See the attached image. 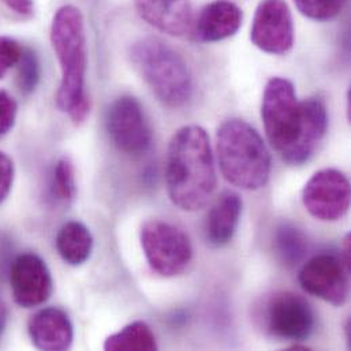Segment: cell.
I'll return each mask as SVG.
<instances>
[{"mask_svg":"<svg viewBox=\"0 0 351 351\" xmlns=\"http://www.w3.org/2000/svg\"><path fill=\"white\" fill-rule=\"evenodd\" d=\"M140 241L151 269L163 278L183 274L191 263V242L171 223L158 219L145 221L140 231Z\"/></svg>","mask_w":351,"mask_h":351,"instance_id":"cell-6","label":"cell"},{"mask_svg":"<svg viewBox=\"0 0 351 351\" xmlns=\"http://www.w3.org/2000/svg\"><path fill=\"white\" fill-rule=\"evenodd\" d=\"M133 67L167 107L179 108L193 96V75L186 60L158 37H143L129 48Z\"/></svg>","mask_w":351,"mask_h":351,"instance_id":"cell-5","label":"cell"},{"mask_svg":"<svg viewBox=\"0 0 351 351\" xmlns=\"http://www.w3.org/2000/svg\"><path fill=\"white\" fill-rule=\"evenodd\" d=\"M15 178L14 163L10 156L0 152V204L8 197Z\"/></svg>","mask_w":351,"mask_h":351,"instance_id":"cell-25","label":"cell"},{"mask_svg":"<svg viewBox=\"0 0 351 351\" xmlns=\"http://www.w3.org/2000/svg\"><path fill=\"white\" fill-rule=\"evenodd\" d=\"M301 14L315 21H330L341 14L348 0H294Z\"/></svg>","mask_w":351,"mask_h":351,"instance_id":"cell-22","label":"cell"},{"mask_svg":"<svg viewBox=\"0 0 351 351\" xmlns=\"http://www.w3.org/2000/svg\"><path fill=\"white\" fill-rule=\"evenodd\" d=\"M27 332L38 350H67L74 341L73 323L59 308H45L34 313L27 323Z\"/></svg>","mask_w":351,"mask_h":351,"instance_id":"cell-14","label":"cell"},{"mask_svg":"<svg viewBox=\"0 0 351 351\" xmlns=\"http://www.w3.org/2000/svg\"><path fill=\"white\" fill-rule=\"evenodd\" d=\"M10 286L16 305L30 309L49 300L53 280L48 265L40 256L22 253L11 263Z\"/></svg>","mask_w":351,"mask_h":351,"instance_id":"cell-12","label":"cell"},{"mask_svg":"<svg viewBox=\"0 0 351 351\" xmlns=\"http://www.w3.org/2000/svg\"><path fill=\"white\" fill-rule=\"evenodd\" d=\"M264 324L274 337L300 342L313 334L316 317L305 298L290 291H280L267 301Z\"/></svg>","mask_w":351,"mask_h":351,"instance_id":"cell-8","label":"cell"},{"mask_svg":"<svg viewBox=\"0 0 351 351\" xmlns=\"http://www.w3.org/2000/svg\"><path fill=\"white\" fill-rule=\"evenodd\" d=\"M252 43L263 52L286 55L294 45V23L285 0H263L253 18Z\"/></svg>","mask_w":351,"mask_h":351,"instance_id":"cell-11","label":"cell"},{"mask_svg":"<svg viewBox=\"0 0 351 351\" xmlns=\"http://www.w3.org/2000/svg\"><path fill=\"white\" fill-rule=\"evenodd\" d=\"M242 10L230 0L206 4L191 23L190 34L198 43H217L234 36L242 25Z\"/></svg>","mask_w":351,"mask_h":351,"instance_id":"cell-13","label":"cell"},{"mask_svg":"<svg viewBox=\"0 0 351 351\" xmlns=\"http://www.w3.org/2000/svg\"><path fill=\"white\" fill-rule=\"evenodd\" d=\"M18 85L22 93L30 95L40 81V60L32 48H23L18 60Z\"/></svg>","mask_w":351,"mask_h":351,"instance_id":"cell-21","label":"cell"},{"mask_svg":"<svg viewBox=\"0 0 351 351\" xmlns=\"http://www.w3.org/2000/svg\"><path fill=\"white\" fill-rule=\"evenodd\" d=\"M216 154L223 176L243 190L264 187L271 176V155L258 134L247 122L231 118L216 134Z\"/></svg>","mask_w":351,"mask_h":351,"instance_id":"cell-4","label":"cell"},{"mask_svg":"<svg viewBox=\"0 0 351 351\" xmlns=\"http://www.w3.org/2000/svg\"><path fill=\"white\" fill-rule=\"evenodd\" d=\"M169 197L179 209L194 212L206 205L216 189L215 159L206 132L195 125L173 136L166 163Z\"/></svg>","mask_w":351,"mask_h":351,"instance_id":"cell-2","label":"cell"},{"mask_svg":"<svg viewBox=\"0 0 351 351\" xmlns=\"http://www.w3.org/2000/svg\"><path fill=\"white\" fill-rule=\"evenodd\" d=\"M242 198L232 190L223 191L209 209L204 226L205 238L213 246L227 245L239 224Z\"/></svg>","mask_w":351,"mask_h":351,"instance_id":"cell-16","label":"cell"},{"mask_svg":"<svg viewBox=\"0 0 351 351\" xmlns=\"http://www.w3.org/2000/svg\"><path fill=\"white\" fill-rule=\"evenodd\" d=\"M138 15L155 29L170 36L190 32L193 12L190 0H134Z\"/></svg>","mask_w":351,"mask_h":351,"instance_id":"cell-15","label":"cell"},{"mask_svg":"<svg viewBox=\"0 0 351 351\" xmlns=\"http://www.w3.org/2000/svg\"><path fill=\"white\" fill-rule=\"evenodd\" d=\"M49 189L52 197L59 202L69 204L75 198V170L73 162L69 158H62L56 162L51 176Z\"/></svg>","mask_w":351,"mask_h":351,"instance_id":"cell-20","label":"cell"},{"mask_svg":"<svg viewBox=\"0 0 351 351\" xmlns=\"http://www.w3.org/2000/svg\"><path fill=\"white\" fill-rule=\"evenodd\" d=\"M7 8L18 14L22 18H32L34 14V1L33 0H1Z\"/></svg>","mask_w":351,"mask_h":351,"instance_id":"cell-26","label":"cell"},{"mask_svg":"<svg viewBox=\"0 0 351 351\" xmlns=\"http://www.w3.org/2000/svg\"><path fill=\"white\" fill-rule=\"evenodd\" d=\"M302 204L317 220H341L350 208V182L339 170H320L306 182Z\"/></svg>","mask_w":351,"mask_h":351,"instance_id":"cell-9","label":"cell"},{"mask_svg":"<svg viewBox=\"0 0 351 351\" xmlns=\"http://www.w3.org/2000/svg\"><path fill=\"white\" fill-rule=\"evenodd\" d=\"M18 104L5 90H0V137L5 136L15 125Z\"/></svg>","mask_w":351,"mask_h":351,"instance_id":"cell-24","label":"cell"},{"mask_svg":"<svg viewBox=\"0 0 351 351\" xmlns=\"http://www.w3.org/2000/svg\"><path fill=\"white\" fill-rule=\"evenodd\" d=\"M348 271L342 257L334 253H320L304 264L298 282L308 294L334 306H342L349 293Z\"/></svg>","mask_w":351,"mask_h":351,"instance_id":"cell-10","label":"cell"},{"mask_svg":"<svg viewBox=\"0 0 351 351\" xmlns=\"http://www.w3.org/2000/svg\"><path fill=\"white\" fill-rule=\"evenodd\" d=\"M261 118L271 147L290 166L306 163L328 128L323 100H300L293 82L280 77L271 78L264 89Z\"/></svg>","mask_w":351,"mask_h":351,"instance_id":"cell-1","label":"cell"},{"mask_svg":"<svg viewBox=\"0 0 351 351\" xmlns=\"http://www.w3.org/2000/svg\"><path fill=\"white\" fill-rule=\"evenodd\" d=\"M104 350H158V342L154 331L147 323L134 322L110 335L104 342Z\"/></svg>","mask_w":351,"mask_h":351,"instance_id":"cell-18","label":"cell"},{"mask_svg":"<svg viewBox=\"0 0 351 351\" xmlns=\"http://www.w3.org/2000/svg\"><path fill=\"white\" fill-rule=\"evenodd\" d=\"M22 49L23 47L16 40L5 36L0 37V80L18 63Z\"/></svg>","mask_w":351,"mask_h":351,"instance_id":"cell-23","label":"cell"},{"mask_svg":"<svg viewBox=\"0 0 351 351\" xmlns=\"http://www.w3.org/2000/svg\"><path fill=\"white\" fill-rule=\"evenodd\" d=\"M106 129L118 151L129 156L145 155L154 138L151 123L141 103L129 95L115 99L106 115Z\"/></svg>","mask_w":351,"mask_h":351,"instance_id":"cell-7","label":"cell"},{"mask_svg":"<svg viewBox=\"0 0 351 351\" xmlns=\"http://www.w3.org/2000/svg\"><path fill=\"white\" fill-rule=\"evenodd\" d=\"M56 250L69 265L85 264L93 252V237L89 228L77 220L64 223L56 235Z\"/></svg>","mask_w":351,"mask_h":351,"instance_id":"cell-17","label":"cell"},{"mask_svg":"<svg viewBox=\"0 0 351 351\" xmlns=\"http://www.w3.org/2000/svg\"><path fill=\"white\" fill-rule=\"evenodd\" d=\"M276 252L287 265H295L306 252L304 234L291 224H282L275 235Z\"/></svg>","mask_w":351,"mask_h":351,"instance_id":"cell-19","label":"cell"},{"mask_svg":"<svg viewBox=\"0 0 351 351\" xmlns=\"http://www.w3.org/2000/svg\"><path fill=\"white\" fill-rule=\"evenodd\" d=\"M51 44L60 66V84L56 107L74 123H82L89 115L86 95V38L81 10L73 4L60 7L51 23Z\"/></svg>","mask_w":351,"mask_h":351,"instance_id":"cell-3","label":"cell"}]
</instances>
